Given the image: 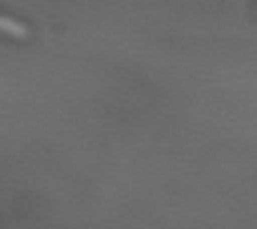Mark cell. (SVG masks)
<instances>
[{"instance_id": "1", "label": "cell", "mask_w": 257, "mask_h": 229, "mask_svg": "<svg viewBox=\"0 0 257 229\" xmlns=\"http://www.w3.org/2000/svg\"><path fill=\"white\" fill-rule=\"evenodd\" d=\"M0 31H6L9 34L16 37H27L29 36V29L21 22H16L9 17L0 16Z\"/></svg>"}]
</instances>
